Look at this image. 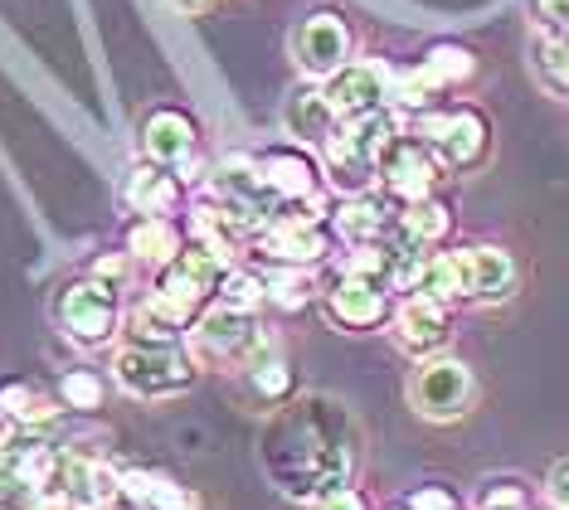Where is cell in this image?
<instances>
[{
  "mask_svg": "<svg viewBox=\"0 0 569 510\" xmlns=\"http://www.w3.org/2000/svg\"><path fill=\"white\" fill-rule=\"evenodd\" d=\"M258 170H263L268 190L282 200V209L288 204H312L327 194V170H321V156L312 147H268L253 156Z\"/></svg>",
  "mask_w": 569,
  "mask_h": 510,
  "instance_id": "obj_11",
  "label": "cell"
},
{
  "mask_svg": "<svg viewBox=\"0 0 569 510\" xmlns=\"http://www.w3.org/2000/svg\"><path fill=\"white\" fill-rule=\"evenodd\" d=\"M243 394H249V403H258L263 413H278L282 403L297 399V374H292V364L263 346L258 356L243 360Z\"/></svg>",
  "mask_w": 569,
  "mask_h": 510,
  "instance_id": "obj_23",
  "label": "cell"
},
{
  "mask_svg": "<svg viewBox=\"0 0 569 510\" xmlns=\"http://www.w3.org/2000/svg\"><path fill=\"white\" fill-rule=\"evenodd\" d=\"M390 78H395V69H385L380 59H351L321 88H327L336 117L346 122V117H366L375 108H390Z\"/></svg>",
  "mask_w": 569,
  "mask_h": 510,
  "instance_id": "obj_14",
  "label": "cell"
},
{
  "mask_svg": "<svg viewBox=\"0 0 569 510\" xmlns=\"http://www.w3.org/2000/svg\"><path fill=\"white\" fill-rule=\"evenodd\" d=\"M317 156H321V170H327V186L336 194H366V190L380 186V166H375L366 151H356L341 127H336L331 141Z\"/></svg>",
  "mask_w": 569,
  "mask_h": 510,
  "instance_id": "obj_24",
  "label": "cell"
},
{
  "mask_svg": "<svg viewBox=\"0 0 569 510\" xmlns=\"http://www.w3.org/2000/svg\"><path fill=\"white\" fill-rule=\"evenodd\" d=\"M288 49H292L297 73L312 78V83H327L331 73H341L346 63L356 59V34H351V24H346V16H336V10H312V16L292 30Z\"/></svg>",
  "mask_w": 569,
  "mask_h": 510,
  "instance_id": "obj_7",
  "label": "cell"
},
{
  "mask_svg": "<svg viewBox=\"0 0 569 510\" xmlns=\"http://www.w3.org/2000/svg\"><path fill=\"white\" fill-rule=\"evenodd\" d=\"M546 501H550V510H569V462H560L550 472V481H546Z\"/></svg>",
  "mask_w": 569,
  "mask_h": 510,
  "instance_id": "obj_41",
  "label": "cell"
},
{
  "mask_svg": "<svg viewBox=\"0 0 569 510\" xmlns=\"http://www.w3.org/2000/svg\"><path fill=\"white\" fill-rule=\"evenodd\" d=\"M16 438H20V428H16V423H10V418H6V413H0V462H6V452H10V448H16Z\"/></svg>",
  "mask_w": 569,
  "mask_h": 510,
  "instance_id": "obj_42",
  "label": "cell"
},
{
  "mask_svg": "<svg viewBox=\"0 0 569 510\" xmlns=\"http://www.w3.org/2000/svg\"><path fill=\"white\" fill-rule=\"evenodd\" d=\"M49 321L63 340H73L79 350H102L112 346V336H122V292H112L98 278H69L49 297Z\"/></svg>",
  "mask_w": 569,
  "mask_h": 510,
  "instance_id": "obj_2",
  "label": "cell"
},
{
  "mask_svg": "<svg viewBox=\"0 0 569 510\" xmlns=\"http://www.w3.org/2000/svg\"><path fill=\"white\" fill-rule=\"evenodd\" d=\"M462 258H468V302H487V307L507 302L516 292V282H521L516 258L497 243H472V248H462Z\"/></svg>",
  "mask_w": 569,
  "mask_h": 510,
  "instance_id": "obj_21",
  "label": "cell"
},
{
  "mask_svg": "<svg viewBox=\"0 0 569 510\" xmlns=\"http://www.w3.org/2000/svg\"><path fill=\"white\" fill-rule=\"evenodd\" d=\"M399 233L413 239V243L438 248L452 233V209L438 200V194H429V200H413V204L399 209Z\"/></svg>",
  "mask_w": 569,
  "mask_h": 510,
  "instance_id": "obj_29",
  "label": "cell"
},
{
  "mask_svg": "<svg viewBox=\"0 0 569 510\" xmlns=\"http://www.w3.org/2000/svg\"><path fill=\"white\" fill-rule=\"evenodd\" d=\"M472 510H536V491L526 477H487L477 487Z\"/></svg>",
  "mask_w": 569,
  "mask_h": 510,
  "instance_id": "obj_34",
  "label": "cell"
},
{
  "mask_svg": "<svg viewBox=\"0 0 569 510\" xmlns=\"http://www.w3.org/2000/svg\"><path fill=\"white\" fill-rule=\"evenodd\" d=\"M132 268H137V258L122 248V253H98L93 268H88V278L108 282L112 292H127V282H132Z\"/></svg>",
  "mask_w": 569,
  "mask_h": 510,
  "instance_id": "obj_37",
  "label": "cell"
},
{
  "mask_svg": "<svg viewBox=\"0 0 569 510\" xmlns=\"http://www.w3.org/2000/svg\"><path fill=\"white\" fill-rule=\"evenodd\" d=\"M118 491L127 510H200V496L157 467H118Z\"/></svg>",
  "mask_w": 569,
  "mask_h": 510,
  "instance_id": "obj_19",
  "label": "cell"
},
{
  "mask_svg": "<svg viewBox=\"0 0 569 510\" xmlns=\"http://www.w3.org/2000/svg\"><path fill=\"white\" fill-rule=\"evenodd\" d=\"M54 394L63 403V413H98L102 403H108V394H112V379L102 370H63Z\"/></svg>",
  "mask_w": 569,
  "mask_h": 510,
  "instance_id": "obj_31",
  "label": "cell"
},
{
  "mask_svg": "<svg viewBox=\"0 0 569 510\" xmlns=\"http://www.w3.org/2000/svg\"><path fill=\"white\" fill-rule=\"evenodd\" d=\"M54 491H59L73 510H108V506H122L118 467L102 462V457H93V452H63L59 477H54Z\"/></svg>",
  "mask_w": 569,
  "mask_h": 510,
  "instance_id": "obj_13",
  "label": "cell"
},
{
  "mask_svg": "<svg viewBox=\"0 0 569 510\" xmlns=\"http://www.w3.org/2000/svg\"><path fill=\"white\" fill-rule=\"evenodd\" d=\"M409 510H462V496L448 487V481H423V487H413L405 496Z\"/></svg>",
  "mask_w": 569,
  "mask_h": 510,
  "instance_id": "obj_38",
  "label": "cell"
},
{
  "mask_svg": "<svg viewBox=\"0 0 569 510\" xmlns=\"http://www.w3.org/2000/svg\"><path fill=\"white\" fill-rule=\"evenodd\" d=\"M249 253L258 258V268H307L312 272L321 263H331V224L282 209L278 219H268V224L253 233Z\"/></svg>",
  "mask_w": 569,
  "mask_h": 510,
  "instance_id": "obj_4",
  "label": "cell"
},
{
  "mask_svg": "<svg viewBox=\"0 0 569 510\" xmlns=\"http://www.w3.org/2000/svg\"><path fill=\"white\" fill-rule=\"evenodd\" d=\"M443 180V161L433 156L429 141L419 137H399L390 151L380 156V190L399 204H413V200H429Z\"/></svg>",
  "mask_w": 569,
  "mask_h": 510,
  "instance_id": "obj_10",
  "label": "cell"
},
{
  "mask_svg": "<svg viewBox=\"0 0 569 510\" xmlns=\"http://www.w3.org/2000/svg\"><path fill=\"white\" fill-rule=\"evenodd\" d=\"M413 297H429V302H468V258L462 253H429V263H423L419 282H413Z\"/></svg>",
  "mask_w": 569,
  "mask_h": 510,
  "instance_id": "obj_26",
  "label": "cell"
},
{
  "mask_svg": "<svg viewBox=\"0 0 569 510\" xmlns=\"http://www.w3.org/2000/svg\"><path fill=\"white\" fill-rule=\"evenodd\" d=\"M122 336H127V346H190V331L176 317H166L151 297L122 317Z\"/></svg>",
  "mask_w": 569,
  "mask_h": 510,
  "instance_id": "obj_27",
  "label": "cell"
},
{
  "mask_svg": "<svg viewBox=\"0 0 569 510\" xmlns=\"http://www.w3.org/2000/svg\"><path fill=\"white\" fill-rule=\"evenodd\" d=\"M385 510H409V506H385Z\"/></svg>",
  "mask_w": 569,
  "mask_h": 510,
  "instance_id": "obj_44",
  "label": "cell"
},
{
  "mask_svg": "<svg viewBox=\"0 0 569 510\" xmlns=\"http://www.w3.org/2000/svg\"><path fill=\"white\" fill-rule=\"evenodd\" d=\"M263 472L297 506L351 487L360 462V428L331 394H297L263 428Z\"/></svg>",
  "mask_w": 569,
  "mask_h": 510,
  "instance_id": "obj_1",
  "label": "cell"
},
{
  "mask_svg": "<svg viewBox=\"0 0 569 510\" xmlns=\"http://www.w3.org/2000/svg\"><path fill=\"white\" fill-rule=\"evenodd\" d=\"M200 147V127L190 112L180 108H151L141 117V156L161 166H180L186 156H196Z\"/></svg>",
  "mask_w": 569,
  "mask_h": 510,
  "instance_id": "obj_18",
  "label": "cell"
},
{
  "mask_svg": "<svg viewBox=\"0 0 569 510\" xmlns=\"http://www.w3.org/2000/svg\"><path fill=\"white\" fill-rule=\"evenodd\" d=\"M399 200H390L380 186L366 190V194H341V204L331 209V233L336 239H346V243H380V239H390L395 224H399Z\"/></svg>",
  "mask_w": 569,
  "mask_h": 510,
  "instance_id": "obj_15",
  "label": "cell"
},
{
  "mask_svg": "<svg viewBox=\"0 0 569 510\" xmlns=\"http://www.w3.org/2000/svg\"><path fill=\"white\" fill-rule=\"evenodd\" d=\"M530 10H536V24L546 39L569 34V0H530Z\"/></svg>",
  "mask_w": 569,
  "mask_h": 510,
  "instance_id": "obj_39",
  "label": "cell"
},
{
  "mask_svg": "<svg viewBox=\"0 0 569 510\" xmlns=\"http://www.w3.org/2000/svg\"><path fill=\"white\" fill-rule=\"evenodd\" d=\"M317 510H375L366 501V491H356V487H341V491H331V496H321Z\"/></svg>",
  "mask_w": 569,
  "mask_h": 510,
  "instance_id": "obj_40",
  "label": "cell"
},
{
  "mask_svg": "<svg viewBox=\"0 0 569 510\" xmlns=\"http://www.w3.org/2000/svg\"><path fill=\"white\" fill-rule=\"evenodd\" d=\"M263 272H268V307L302 311L317 297V282L307 278V268H263Z\"/></svg>",
  "mask_w": 569,
  "mask_h": 510,
  "instance_id": "obj_33",
  "label": "cell"
},
{
  "mask_svg": "<svg viewBox=\"0 0 569 510\" xmlns=\"http://www.w3.org/2000/svg\"><path fill=\"white\" fill-rule=\"evenodd\" d=\"M190 350L196 356H210V360H224V364H243L249 356L263 350V331H258V317L249 311H234V307H204L200 321L190 326Z\"/></svg>",
  "mask_w": 569,
  "mask_h": 510,
  "instance_id": "obj_9",
  "label": "cell"
},
{
  "mask_svg": "<svg viewBox=\"0 0 569 510\" xmlns=\"http://www.w3.org/2000/svg\"><path fill=\"white\" fill-rule=\"evenodd\" d=\"M0 413L10 418L16 428H30V433H44L49 423H59L63 418V403L54 389H40L34 379H0Z\"/></svg>",
  "mask_w": 569,
  "mask_h": 510,
  "instance_id": "obj_22",
  "label": "cell"
},
{
  "mask_svg": "<svg viewBox=\"0 0 569 510\" xmlns=\"http://www.w3.org/2000/svg\"><path fill=\"white\" fill-rule=\"evenodd\" d=\"M127 204L132 214H157V219H171L180 200H186V180L176 176V166H161V161H141L132 176H127Z\"/></svg>",
  "mask_w": 569,
  "mask_h": 510,
  "instance_id": "obj_20",
  "label": "cell"
},
{
  "mask_svg": "<svg viewBox=\"0 0 569 510\" xmlns=\"http://www.w3.org/2000/svg\"><path fill=\"white\" fill-rule=\"evenodd\" d=\"M395 311V287L380 278H356V272H341L327 292H321V317H327L336 331H380Z\"/></svg>",
  "mask_w": 569,
  "mask_h": 510,
  "instance_id": "obj_8",
  "label": "cell"
},
{
  "mask_svg": "<svg viewBox=\"0 0 569 510\" xmlns=\"http://www.w3.org/2000/svg\"><path fill=\"white\" fill-rule=\"evenodd\" d=\"M341 272H356V278H380L390 282V243H351L341 258Z\"/></svg>",
  "mask_w": 569,
  "mask_h": 510,
  "instance_id": "obj_36",
  "label": "cell"
},
{
  "mask_svg": "<svg viewBox=\"0 0 569 510\" xmlns=\"http://www.w3.org/2000/svg\"><path fill=\"white\" fill-rule=\"evenodd\" d=\"M112 384L132 399H180L200 384V356L190 346H122L112 356Z\"/></svg>",
  "mask_w": 569,
  "mask_h": 510,
  "instance_id": "obj_3",
  "label": "cell"
},
{
  "mask_svg": "<svg viewBox=\"0 0 569 510\" xmlns=\"http://www.w3.org/2000/svg\"><path fill=\"white\" fill-rule=\"evenodd\" d=\"M214 302L219 307H234V311H249V317H258V311L268 307V272L263 268H243L234 263L219 278V292H214Z\"/></svg>",
  "mask_w": 569,
  "mask_h": 510,
  "instance_id": "obj_30",
  "label": "cell"
},
{
  "mask_svg": "<svg viewBox=\"0 0 569 510\" xmlns=\"http://www.w3.org/2000/svg\"><path fill=\"white\" fill-rule=\"evenodd\" d=\"M336 127H341V117H336L327 88L312 83V78H302V83H297L292 93L282 98V132H288L297 147L321 151L331 141Z\"/></svg>",
  "mask_w": 569,
  "mask_h": 510,
  "instance_id": "obj_17",
  "label": "cell"
},
{
  "mask_svg": "<svg viewBox=\"0 0 569 510\" xmlns=\"http://www.w3.org/2000/svg\"><path fill=\"white\" fill-rule=\"evenodd\" d=\"M180 248H186V229L176 224V219H157V214H137V224L127 229V253L137 258V263H147L151 272L176 263Z\"/></svg>",
  "mask_w": 569,
  "mask_h": 510,
  "instance_id": "obj_25",
  "label": "cell"
},
{
  "mask_svg": "<svg viewBox=\"0 0 569 510\" xmlns=\"http://www.w3.org/2000/svg\"><path fill=\"white\" fill-rule=\"evenodd\" d=\"M472 394H477L472 370L452 356H429L409 374V403H413V413L429 418V423H452V418H462L472 409Z\"/></svg>",
  "mask_w": 569,
  "mask_h": 510,
  "instance_id": "obj_6",
  "label": "cell"
},
{
  "mask_svg": "<svg viewBox=\"0 0 569 510\" xmlns=\"http://www.w3.org/2000/svg\"><path fill=\"white\" fill-rule=\"evenodd\" d=\"M390 336L395 346L413 360H429V356H443L448 340H452V317L443 302H429V297H413L405 292V302H395L390 311Z\"/></svg>",
  "mask_w": 569,
  "mask_h": 510,
  "instance_id": "obj_12",
  "label": "cell"
},
{
  "mask_svg": "<svg viewBox=\"0 0 569 510\" xmlns=\"http://www.w3.org/2000/svg\"><path fill=\"white\" fill-rule=\"evenodd\" d=\"M214 0H171V10H180V16H204Z\"/></svg>",
  "mask_w": 569,
  "mask_h": 510,
  "instance_id": "obj_43",
  "label": "cell"
},
{
  "mask_svg": "<svg viewBox=\"0 0 569 510\" xmlns=\"http://www.w3.org/2000/svg\"><path fill=\"white\" fill-rule=\"evenodd\" d=\"M341 132H346V141H351L356 151H366L370 161L380 166V156L390 151L399 137H405V122H399L395 108H375V112H366V117H346Z\"/></svg>",
  "mask_w": 569,
  "mask_h": 510,
  "instance_id": "obj_28",
  "label": "cell"
},
{
  "mask_svg": "<svg viewBox=\"0 0 569 510\" xmlns=\"http://www.w3.org/2000/svg\"><path fill=\"white\" fill-rule=\"evenodd\" d=\"M438 93H443V83H438V78L423 69V63H413V69H405V73L390 78V108H395V112L419 117V112L438 108Z\"/></svg>",
  "mask_w": 569,
  "mask_h": 510,
  "instance_id": "obj_32",
  "label": "cell"
},
{
  "mask_svg": "<svg viewBox=\"0 0 569 510\" xmlns=\"http://www.w3.org/2000/svg\"><path fill=\"white\" fill-rule=\"evenodd\" d=\"M59 462H63V448H54L44 433L20 428L16 448H10L6 462H0V481H6V487H20L24 496H44V491H54Z\"/></svg>",
  "mask_w": 569,
  "mask_h": 510,
  "instance_id": "obj_16",
  "label": "cell"
},
{
  "mask_svg": "<svg viewBox=\"0 0 569 510\" xmlns=\"http://www.w3.org/2000/svg\"><path fill=\"white\" fill-rule=\"evenodd\" d=\"M409 137H419V141H429L433 156L443 161V170H472V166H482V156L491 147V127H487V117L477 112V108H452V112H419L413 117V132Z\"/></svg>",
  "mask_w": 569,
  "mask_h": 510,
  "instance_id": "obj_5",
  "label": "cell"
},
{
  "mask_svg": "<svg viewBox=\"0 0 569 510\" xmlns=\"http://www.w3.org/2000/svg\"><path fill=\"white\" fill-rule=\"evenodd\" d=\"M419 63H423V69H429L443 88H452V83H468V78L477 73V54H472V49H462V44H433Z\"/></svg>",
  "mask_w": 569,
  "mask_h": 510,
  "instance_id": "obj_35",
  "label": "cell"
}]
</instances>
